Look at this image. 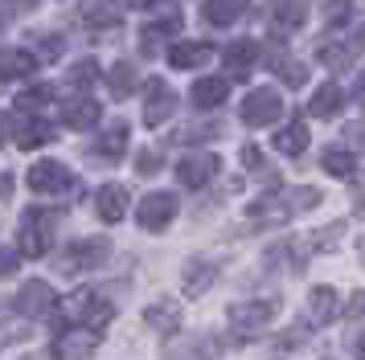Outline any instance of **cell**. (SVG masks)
<instances>
[{
    "label": "cell",
    "instance_id": "obj_1",
    "mask_svg": "<svg viewBox=\"0 0 365 360\" xmlns=\"http://www.w3.org/2000/svg\"><path fill=\"white\" fill-rule=\"evenodd\" d=\"M320 205V189L316 184H271V193L250 201V221L255 226H287L292 217L308 213Z\"/></svg>",
    "mask_w": 365,
    "mask_h": 360
},
{
    "label": "cell",
    "instance_id": "obj_2",
    "mask_svg": "<svg viewBox=\"0 0 365 360\" xmlns=\"http://www.w3.org/2000/svg\"><path fill=\"white\" fill-rule=\"evenodd\" d=\"M53 226H58V213L37 205V209L21 213V226H17V254L25 258H46L53 250Z\"/></svg>",
    "mask_w": 365,
    "mask_h": 360
},
{
    "label": "cell",
    "instance_id": "obj_3",
    "mask_svg": "<svg viewBox=\"0 0 365 360\" xmlns=\"http://www.w3.org/2000/svg\"><path fill=\"white\" fill-rule=\"evenodd\" d=\"M62 311H66L70 324L95 327V332H103V327L115 319V307H111L99 291H91V287H78L70 299H62Z\"/></svg>",
    "mask_w": 365,
    "mask_h": 360
},
{
    "label": "cell",
    "instance_id": "obj_4",
    "mask_svg": "<svg viewBox=\"0 0 365 360\" xmlns=\"http://www.w3.org/2000/svg\"><path fill=\"white\" fill-rule=\"evenodd\" d=\"M107 254H111V242H107V238H74V242L58 254V270H62V275H86V270H99Z\"/></svg>",
    "mask_w": 365,
    "mask_h": 360
},
{
    "label": "cell",
    "instance_id": "obj_5",
    "mask_svg": "<svg viewBox=\"0 0 365 360\" xmlns=\"http://www.w3.org/2000/svg\"><path fill=\"white\" fill-rule=\"evenodd\" d=\"M275 315H279V303L275 299H250V303H230V311H226V319H230V327L242 336V340H250V336H259L267 324H275Z\"/></svg>",
    "mask_w": 365,
    "mask_h": 360
},
{
    "label": "cell",
    "instance_id": "obj_6",
    "mask_svg": "<svg viewBox=\"0 0 365 360\" xmlns=\"http://www.w3.org/2000/svg\"><path fill=\"white\" fill-rule=\"evenodd\" d=\"M58 295H53L50 282H41V278H29L25 287L17 291V299H13V307H17L21 319H50L53 311H58Z\"/></svg>",
    "mask_w": 365,
    "mask_h": 360
},
{
    "label": "cell",
    "instance_id": "obj_7",
    "mask_svg": "<svg viewBox=\"0 0 365 360\" xmlns=\"http://www.w3.org/2000/svg\"><path fill=\"white\" fill-rule=\"evenodd\" d=\"M361 49H365V25H357L353 37H345V41L320 37V46H316V62L329 65L332 74H341V70H349V65L357 62V53H361Z\"/></svg>",
    "mask_w": 365,
    "mask_h": 360
},
{
    "label": "cell",
    "instance_id": "obj_8",
    "mask_svg": "<svg viewBox=\"0 0 365 360\" xmlns=\"http://www.w3.org/2000/svg\"><path fill=\"white\" fill-rule=\"evenodd\" d=\"M238 115H242V123H247V127H267V123H275V119L283 115L279 90H271V86H259V90H250V95L242 98Z\"/></svg>",
    "mask_w": 365,
    "mask_h": 360
},
{
    "label": "cell",
    "instance_id": "obj_9",
    "mask_svg": "<svg viewBox=\"0 0 365 360\" xmlns=\"http://www.w3.org/2000/svg\"><path fill=\"white\" fill-rule=\"evenodd\" d=\"M25 184H29L34 193L50 196V193H70V189H74V176H70L66 164H58V160H37L34 168L25 172Z\"/></svg>",
    "mask_w": 365,
    "mask_h": 360
},
{
    "label": "cell",
    "instance_id": "obj_10",
    "mask_svg": "<svg viewBox=\"0 0 365 360\" xmlns=\"http://www.w3.org/2000/svg\"><path fill=\"white\" fill-rule=\"evenodd\" d=\"M177 111V95L165 78H148L144 82V127H160L168 123V115Z\"/></svg>",
    "mask_w": 365,
    "mask_h": 360
},
{
    "label": "cell",
    "instance_id": "obj_11",
    "mask_svg": "<svg viewBox=\"0 0 365 360\" xmlns=\"http://www.w3.org/2000/svg\"><path fill=\"white\" fill-rule=\"evenodd\" d=\"M99 348V332L95 327H66L58 340H53V360H91Z\"/></svg>",
    "mask_w": 365,
    "mask_h": 360
},
{
    "label": "cell",
    "instance_id": "obj_12",
    "mask_svg": "<svg viewBox=\"0 0 365 360\" xmlns=\"http://www.w3.org/2000/svg\"><path fill=\"white\" fill-rule=\"evenodd\" d=\"M173 217H177V196H173V193H148L140 205H135V221L148 229V233L168 229Z\"/></svg>",
    "mask_w": 365,
    "mask_h": 360
},
{
    "label": "cell",
    "instance_id": "obj_13",
    "mask_svg": "<svg viewBox=\"0 0 365 360\" xmlns=\"http://www.w3.org/2000/svg\"><path fill=\"white\" fill-rule=\"evenodd\" d=\"M217 168H222V160H217L214 152H193V156H185L177 164V180H181L185 189H205L217 176Z\"/></svg>",
    "mask_w": 365,
    "mask_h": 360
},
{
    "label": "cell",
    "instance_id": "obj_14",
    "mask_svg": "<svg viewBox=\"0 0 365 360\" xmlns=\"http://www.w3.org/2000/svg\"><path fill=\"white\" fill-rule=\"evenodd\" d=\"M304 21H308V4L304 0H275L271 4V13H267V25L275 37H292V33L304 29Z\"/></svg>",
    "mask_w": 365,
    "mask_h": 360
},
{
    "label": "cell",
    "instance_id": "obj_15",
    "mask_svg": "<svg viewBox=\"0 0 365 360\" xmlns=\"http://www.w3.org/2000/svg\"><path fill=\"white\" fill-rule=\"evenodd\" d=\"M259 41L255 37H238V41H230V46L222 49V62H226V70L234 74V82H247L250 78V65L259 62Z\"/></svg>",
    "mask_w": 365,
    "mask_h": 360
},
{
    "label": "cell",
    "instance_id": "obj_16",
    "mask_svg": "<svg viewBox=\"0 0 365 360\" xmlns=\"http://www.w3.org/2000/svg\"><path fill=\"white\" fill-rule=\"evenodd\" d=\"M210 58H214L210 41H173L168 46V65L173 70H201Z\"/></svg>",
    "mask_w": 365,
    "mask_h": 360
},
{
    "label": "cell",
    "instance_id": "obj_17",
    "mask_svg": "<svg viewBox=\"0 0 365 360\" xmlns=\"http://www.w3.org/2000/svg\"><path fill=\"white\" fill-rule=\"evenodd\" d=\"M181 278H185V295L197 299V295H205L217 282V262L214 258H189Z\"/></svg>",
    "mask_w": 365,
    "mask_h": 360
},
{
    "label": "cell",
    "instance_id": "obj_18",
    "mask_svg": "<svg viewBox=\"0 0 365 360\" xmlns=\"http://www.w3.org/2000/svg\"><path fill=\"white\" fill-rule=\"evenodd\" d=\"M181 303H173V299H160V303H152L148 311H144V324L156 327L160 336H177L181 332Z\"/></svg>",
    "mask_w": 365,
    "mask_h": 360
},
{
    "label": "cell",
    "instance_id": "obj_19",
    "mask_svg": "<svg viewBox=\"0 0 365 360\" xmlns=\"http://www.w3.org/2000/svg\"><path fill=\"white\" fill-rule=\"evenodd\" d=\"M226 95H230V78H197L193 82V90H189V98H193L197 111H214V107H222Z\"/></svg>",
    "mask_w": 365,
    "mask_h": 360
},
{
    "label": "cell",
    "instance_id": "obj_20",
    "mask_svg": "<svg viewBox=\"0 0 365 360\" xmlns=\"http://www.w3.org/2000/svg\"><path fill=\"white\" fill-rule=\"evenodd\" d=\"M103 107L95 102V98H70L66 107H62V123H66L70 131H86L99 123Z\"/></svg>",
    "mask_w": 365,
    "mask_h": 360
},
{
    "label": "cell",
    "instance_id": "obj_21",
    "mask_svg": "<svg viewBox=\"0 0 365 360\" xmlns=\"http://www.w3.org/2000/svg\"><path fill=\"white\" fill-rule=\"evenodd\" d=\"M95 209L107 226H119L123 217H128V193L119 189V184H103L99 196H95Z\"/></svg>",
    "mask_w": 365,
    "mask_h": 360
},
{
    "label": "cell",
    "instance_id": "obj_22",
    "mask_svg": "<svg viewBox=\"0 0 365 360\" xmlns=\"http://www.w3.org/2000/svg\"><path fill=\"white\" fill-rule=\"evenodd\" d=\"M341 107H345V90H341L336 82H324V86L308 98V115H312V119H332V115H341Z\"/></svg>",
    "mask_w": 365,
    "mask_h": 360
},
{
    "label": "cell",
    "instance_id": "obj_23",
    "mask_svg": "<svg viewBox=\"0 0 365 360\" xmlns=\"http://www.w3.org/2000/svg\"><path fill=\"white\" fill-rule=\"evenodd\" d=\"M29 74H37V53H29V49L0 53V82H17V78H29Z\"/></svg>",
    "mask_w": 365,
    "mask_h": 360
},
{
    "label": "cell",
    "instance_id": "obj_24",
    "mask_svg": "<svg viewBox=\"0 0 365 360\" xmlns=\"http://www.w3.org/2000/svg\"><path fill=\"white\" fill-rule=\"evenodd\" d=\"M308 315H312V324H332L341 315V295L332 291V287H312V295H308Z\"/></svg>",
    "mask_w": 365,
    "mask_h": 360
},
{
    "label": "cell",
    "instance_id": "obj_25",
    "mask_svg": "<svg viewBox=\"0 0 365 360\" xmlns=\"http://www.w3.org/2000/svg\"><path fill=\"white\" fill-rule=\"evenodd\" d=\"M99 160H107V164H115L123 152H128V123H111V127L103 131L99 139H95V147H91Z\"/></svg>",
    "mask_w": 365,
    "mask_h": 360
},
{
    "label": "cell",
    "instance_id": "obj_26",
    "mask_svg": "<svg viewBox=\"0 0 365 360\" xmlns=\"http://www.w3.org/2000/svg\"><path fill=\"white\" fill-rule=\"evenodd\" d=\"M78 21L83 25H91V29H111V25H119V9H115V0H83L78 4Z\"/></svg>",
    "mask_w": 365,
    "mask_h": 360
},
{
    "label": "cell",
    "instance_id": "obj_27",
    "mask_svg": "<svg viewBox=\"0 0 365 360\" xmlns=\"http://www.w3.org/2000/svg\"><path fill=\"white\" fill-rule=\"evenodd\" d=\"M250 9V0H205V21L217 25V29H226L234 21H242Z\"/></svg>",
    "mask_w": 365,
    "mask_h": 360
},
{
    "label": "cell",
    "instance_id": "obj_28",
    "mask_svg": "<svg viewBox=\"0 0 365 360\" xmlns=\"http://www.w3.org/2000/svg\"><path fill=\"white\" fill-rule=\"evenodd\" d=\"M271 144H275L279 156H304V152H308V127L296 119V123H287V127L275 131V139H271Z\"/></svg>",
    "mask_w": 365,
    "mask_h": 360
},
{
    "label": "cell",
    "instance_id": "obj_29",
    "mask_svg": "<svg viewBox=\"0 0 365 360\" xmlns=\"http://www.w3.org/2000/svg\"><path fill=\"white\" fill-rule=\"evenodd\" d=\"M173 33H181V13H177V9H160V21H148L140 37L148 41V49H156V41H165Z\"/></svg>",
    "mask_w": 365,
    "mask_h": 360
},
{
    "label": "cell",
    "instance_id": "obj_30",
    "mask_svg": "<svg viewBox=\"0 0 365 360\" xmlns=\"http://www.w3.org/2000/svg\"><path fill=\"white\" fill-rule=\"evenodd\" d=\"M53 144V127L46 123V119H29V123H21L17 131V147L21 152H37V147Z\"/></svg>",
    "mask_w": 365,
    "mask_h": 360
},
{
    "label": "cell",
    "instance_id": "obj_31",
    "mask_svg": "<svg viewBox=\"0 0 365 360\" xmlns=\"http://www.w3.org/2000/svg\"><path fill=\"white\" fill-rule=\"evenodd\" d=\"M320 164H324V172H329V176H336V180H349L353 172H357V156H353L349 147H329Z\"/></svg>",
    "mask_w": 365,
    "mask_h": 360
},
{
    "label": "cell",
    "instance_id": "obj_32",
    "mask_svg": "<svg viewBox=\"0 0 365 360\" xmlns=\"http://www.w3.org/2000/svg\"><path fill=\"white\" fill-rule=\"evenodd\" d=\"M50 98H53V90L46 86V82H37V86H29V90H21V95L13 98V107L25 111V115H37L41 107H50Z\"/></svg>",
    "mask_w": 365,
    "mask_h": 360
},
{
    "label": "cell",
    "instance_id": "obj_33",
    "mask_svg": "<svg viewBox=\"0 0 365 360\" xmlns=\"http://www.w3.org/2000/svg\"><path fill=\"white\" fill-rule=\"evenodd\" d=\"M271 65H275V70H279V78L287 82V86H304V82H308V65L304 62H296V58H287V53H271Z\"/></svg>",
    "mask_w": 365,
    "mask_h": 360
},
{
    "label": "cell",
    "instance_id": "obj_34",
    "mask_svg": "<svg viewBox=\"0 0 365 360\" xmlns=\"http://www.w3.org/2000/svg\"><path fill=\"white\" fill-rule=\"evenodd\" d=\"M107 86H111V95H115V98H128V95H132V90H135V70H132V62H115V65H111Z\"/></svg>",
    "mask_w": 365,
    "mask_h": 360
},
{
    "label": "cell",
    "instance_id": "obj_35",
    "mask_svg": "<svg viewBox=\"0 0 365 360\" xmlns=\"http://www.w3.org/2000/svg\"><path fill=\"white\" fill-rule=\"evenodd\" d=\"M99 78H103V74H99V65L91 62V58H86V62H74V65H70V74H66L70 90H91Z\"/></svg>",
    "mask_w": 365,
    "mask_h": 360
},
{
    "label": "cell",
    "instance_id": "obj_36",
    "mask_svg": "<svg viewBox=\"0 0 365 360\" xmlns=\"http://www.w3.org/2000/svg\"><path fill=\"white\" fill-rule=\"evenodd\" d=\"M242 164L250 168V176L267 180V184H279V176H275V168H271V164L263 160V152H259L255 144H247V147H242Z\"/></svg>",
    "mask_w": 365,
    "mask_h": 360
},
{
    "label": "cell",
    "instance_id": "obj_37",
    "mask_svg": "<svg viewBox=\"0 0 365 360\" xmlns=\"http://www.w3.org/2000/svg\"><path fill=\"white\" fill-rule=\"evenodd\" d=\"M353 4H357V0H329V4H324V16H329L332 25H345L349 16H353Z\"/></svg>",
    "mask_w": 365,
    "mask_h": 360
},
{
    "label": "cell",
    "instance_id": "obj_38",
    "mask_svg": "<svg viewBox=\"0 0 365 360\" xmlns=\"http://www.w3.org/2000/svg\"><path fill=\"white\" fill-rule=\"evenodd\" d=\"M299 344H308V327H299V324H292L287 332H283V340L275 344L279 352H287V348H299Z\"/></svg>",
    "mask_w": 365,
    "mask_h": 360
},
{
    "label": "cell",
    "instance_id": "obj_39",
    "mask_svg": "<svg viewBox=\"0 0 365 360\" xmlns=\"http://www.w3.org/2000/svg\"><path fill=\"white\" fill-rule=\"evenodd\" d=\"M17 340H25V324L4 319V311H0V344H17Z\"/></svg>",
    "mask_w": 365,
    "mask_h": 360
},
{
    "label": "cell",
    "instance_id": "obj_40",
    "mask_svg": "<svg viewBox=\"0 0 365 360\" xmlns=\"http://www.w3.org/2000/svg\"><path fill=\"white\" fill-rule=\"evenodd\" d=\"M17 266H21V254L0 245V278H13V275H17Z\"/></svg>",
    "mask_w": 365,
    "mask_h": 360
},
{
    "label": "cell",
    "instance_id": "obj_41",
    "mask_svg": "<svg viewBox=\"0 0 365 360\" xmlns=\"http://www.w3.org/2000/svg\"><path fill=\"white\" fill-rule=\"evenodd\" d=\"M217 131H222V127H210V123H205V127H181V131H177V139H173V144H193L197 135H217Z\"/></svg>",
    "mask_w": 365,
    "mask_h": 360
},
{
    "label": "cell",
    "instance_id": "obj_42",
    "mask_svg": "<svg viewBox=\"0 0 365 360\" xmlns=\"http://www.w3.org/2000/svg\"><path fill=\"white\" fill-rule=\"evenodd\" d=\"M41 41H46V46H41V53H37V62H41V58H46V62H53V58L62 53V37H58V33H46Z\"/></svg>",
    "mask_w": 365,
    "mask_h": 360
},
{
    "label": "cell",
    "instance_id": "obj_43",
    "mask_svg": "<svg viewBox=\"0 0 365 360\" xmlns=\"http://www.w3.org/2000/svg\"><path fill=\"white\" fill-rule=\"evenodd\" d=\"M135 164H140V176H152V172L160 168V156H156V152H144Z\"/></svg>",
    "mask_w": 365,
    "mask_h": 360
},
{
    "label": "cell",
    "instance_id": "obj_44",
    "mask_svg": "<svg viewBox=\"0 0 365 360\" xmlns=\"http://www.w3.org/2000/svg\"><path fill=\"white\" fill-rule=\"evenodd\" d=\"M349 352L357 360H365V332H353V336H349Z\"/></svg>",
    "mask_w": 365,
    "mask_h": 360
},
{
    "label": "cell",
    "instance_id": "obj_45",
    "mask_svg": "<svg viewBox=\"0 0 365 360\" xmlns=\"http://www.w3.org/2000/svg\"><path fill=\"white\" fill-rule=\"evenodd\" d=\"M349 315H357V319H365V291L357 295L353 303H349Z\"/></svg>",
    "mask_w": 365,
    "mask_h": 360
},
{
    "label": "cell",
    "instance_id": "obj_46",
    "mask_svg": "<svg viewBox=\"0 0 365 360\" xmlns=\"http://www.w3.org/2000/svg\"><path fill=\"white\" fill-rule=\"evenodd\" d=\"M353 98H357V102L365 107V70L357 74V82H353Z\"/></svg>",
    "mask_w": 365,
    "mask_h": 360
},
{
    "label": "cell",
    "instance_id": "obj_47",
    "mask_svg": "<svg viewBox=\"0 0 365 360\" xmlns=\"http://www.w3.org/2000/svg\"><path fill=\"white\" fill-rule=\"evenodd\" d=\"M9 135H13V123H9V115H0V144H4Z\"/></svg>",
    "mask_w": 365,
    "mask_h": 360
},
{
    "label": "cell",
    "instance_id": "obj_48",
    "mask_svg": "<svg viewBox=\"0 0 365 360\" xmlns=\"http://www.w3.org/2000/svg\"><path fill=\"white\" fill-rule=\"evenodd\" d=\"M361 258H365V242H361Z\"/></svg>",
    "mask_w": 365,
    "mask_h": 360
}]
</instances>
